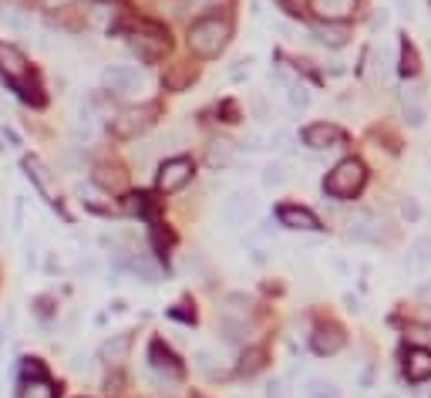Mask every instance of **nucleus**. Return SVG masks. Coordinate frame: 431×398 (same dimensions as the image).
<instances>
[{"mask_svg": "<svg viewBox=\"0 0 431 398\" xmlns=\"http://www.w3.org/2000/svg\"><path fill=\"white\" fill-rule=\"evenodd\" d=\"M277 216H280V227L286 229H300V233H317L320 229V220L303 206H280Z\"/></svg>", "mask_w": 431, "mask_h": 398, "instance_id": "10", "label": "nucleus"}, {"mask_svg": "<svg viewBox=\"0 0 431 398\" xmlns=\"http://www.w3.org/2000/svg\"><path fill=\"white\" fill-rule=\"evenodd\" d=\"M189 51L199 57H216L229 44V20L226 17H203L189 27Z\"/></svg>", "mask_w": 431, "mask_h": 398, "instance_id": "1", "label": "nucleus"}, {"mask_svg": "<svg viewBox=\"0 0 431 398\" xmlns=\"http://www.w3.org/2000/svg\"><path fill=\"white\" fill-rule=\"evenodd\" d=\"M24 169H27V176H31V179H34V186H38L41 192H44V196H51V183H48V172H44V166H41L38 159H24Z\"/></svg>", "mask_w": 431, "mask_h": 398, "instance_id": "25", "label": "nucleus"}, {"mask_svg": "<svg viewBox=\"0 0 431 398\" xmlns=\"http://www.w3.org/2000/svg\"><path fill=\"white\" fill-rule=\"evenodd\" d=\"M401 112H404V122H408L411 129H425L428 108H425V101L414 95V92H404V98H401Z\"/></svg>", "mask_w": 431, "mask_h": 398, "instance_id": "17", "label": "nucleus"}, {"mask_svg": "<svg viewBox=\"0 0 431 398\" xmlns=\"http://www.w3.org/2000/svg\"><path fill=\"white\" fill-rule=\"evenodd\" d=\"M129 44H131V51L142 57L145 64L162 61L166 51H169V38H166V31H162V27H152V24H145L142 31H135Z\"/></svg>", "mask_w": 431, "mask_h": 398, "instance_id": "4", "label": "nucleus"}, {"mask_svg": "<svg viewBox=\"0 0 431 398\" xmlns=\"http://www.w3.org/2000/svg\"><path fill=\"white\" fill-rule=\"evenodd\" d=\"M384 24H388V10H377V14H374V20H371V27H374V31H377V27H384Z\"/></svg>", "mask_w": 431, "mask_h": 398, "instance_id": "37", "label": "nucleus"}, {"mask_svg": "<svg viewBox=\"0 0 431 398\" xmlns=\"http://www.w3.org/2000/svg\"><path fill=\"white\" fill-rule=\"evenodd\" d=\"M431 266V236H418L411 247H408V257H404V270L411 277H421Z\"/></svg>", "mask_w": 431, "mask_h": 398, "instance_id": "13", "label": "nucleus"}, {"mask_svg": "<svg viewBox=\"0 0 431 398\" xmlns=\"http://www.w3.org/2000/svg\"><path fill=\"white\" fill-rule=\"evenodd\" d=\"M428 3H431V0H428Z\"/></svg>", "mask_w": 431, "mask_h": 398, "instance_id": "40", "label": "nucleus"}, {"mask_svg": "<svg viewBox=\"0 0 431 398\" xmlns=\"http://www.w3.org/2000/svg\"><path fill=\"white\" fill-rule=\"evenodd\" d=\"M189 179H192V159L175 155V159H166V162L159 166L155 186H159V192H179Z\"/></svg>", "mask_w": 431, "mask_h": 398, "instance_id": "7", "label": "nucleus"}, {"mask_svg": "<svg viewBox=\"0 0 431 398\" xmlns=\"http://www.w3.org/2000/svg\"><path fill=\"white\" fill-rule=\"evenodd\" d=\"M131 351V334H115L112 341L101 344V358L108 361V364H122V361L129 358Z\"/></svg>", "mask_w": 431, "mask_h": 398, "instance_id": "20", "label": "nucleus"}, {"mask_svg": "<svg viewBox=\"0 0 431 398\" xmlns=\"http://www.w3.org/2000/svg\"><path fill=\"white\" fill-rule=\"evenodd\" d=\"M233 159H236V152H233V145H229V142H223V138H219V142H212V145H209V166H212V169L233 166Z\"/></svg>", "mask_w": 431, "mask_h": 398, "instance_id": "23", "label": "nucleus"}, {"mask_svg": "<svg viewBox=\"0 0 431 398\" xmlns=\"http://www.w3.org/2000/svg\"><path fill=\"white\" fill-rule=\"evenodd\" d=\"M266 398H286V385L280 378L266 381Z\"/></svg>", "mask_w": 431, "mask_h": 398, "instance_id": "33", "label": "nucleus"}, {"mask_svg": "<svg viewBox=\"0 0 431 398\" xmlns=\"http://www.w3.org/2000/svg\"><path fill=\"white\" fill-rule=\"evenodd\" d=\"M303 145L314 152H327V149H340L344 145V132L330 122H314L303 129Z\"/></svg>", "mask_w": 431, "mask_h": 398, "instance_id": "9", "label": "nucleus"}, {"mask_svg": "<svg viewBox=\"0 0 431 398\" xmlns=\"http://www.w3.org/2000/svg\"><path fill=\"white\" fill-rule=\"evenodd\" d=\"M418 68H421V64H418V51H414L411 44H404V48H401V71H404V75H418Z\"/></svg>", "mask_w": 431, "mask_h": 398, "instance_id": "29", "label": "nucleus"}, {"mask_svg": "<svg viewBox=\"0 0 431 398\" xmlns=\"http://www.w3.org/2000/svg\"><path fill=\"white\" fill-rule=\"evenodd\" d=\"M149 358H152V368H155V371H162V375H169V378H179V371H182V368H179L175 355H172L162 341H152Z\"/></svg>", "mask_w": 431, "mask_h": 398, "instance_id": "16", "label": "nucleus"}, {"mask_svg": "<svg viewBox=\"0 0 431 398\" xmlns=\"http://www.w3.org/2000/svg\"><path fill=\"white\" fill-rule=\"evenodd\" d=\"M192 75H196V71H192L189 64H179L172 75H166V85H169V88H186L189 81H192Z\"/></svg>", "mask_w": 431, "mask_h": 398, "instance_id": "27", "label": "nucleus"}, {"mask_svg": "<svg viewBox=\"0 0 431 398\" xmlns=\"http://www.w3.org/2000/svg\"><path fill=\"white\" fill-rule=\"evenodd\" d=\"M219 331H223V338L229 344H243L246 341V324L240 318H233L229 311L223 314V321H219Z\"/></svg>", "mask_w": 431, "mask_h": 398, "instance_id": "21", "label": "nucleus"}, {"mask_svg": "<svg viewBox=\"0 0 431 398\" xmlns=\"http://www.w3.org/2000/svg\"><path fill=\"white\" fill-rule=\"evenodd\" d=\"M92 179H94V186H98V190H105V192L125 190V172L115 169V166H98Z\"/></svg>", "mask_w": 431, "mask_h": 398, "instance_id": "19", "label": "nucleus"}, {"mask_svg": "<svg viewBox=\"0 0 431 398\" xmlns=\"http://www.w3.org/2000/svg\"><path fill=\"white\" fill-rule=\"evenodd\" d=\"M196 368L206 371V375H216V358L209 351H196Z\"/></svg>", "mask_w": 431, "mask_h": 398, "instance_id": "32", "label": "nucleus"}, {"mask_svg": "<svg viewBox=\"0 0 431 398\" xmlns=\"http://www.w3.org/2000/svg\"><path fill=\"white\" fill-rule=\"evenodd\" d=\"M283 183H286V169H283L280 162H270V166L263 169V186L273 190V186H283Z\"/></svg>", "mask_w": 431, "mask_h": 398, "instance_id": "26", "label": "nucleus"}, {"mask_svg": "<svg viewBox=\"0 0 431 398\" xmlns=\"http://www.w3.org/2000/svg\"><path fill=\"white\" fill-rule=\"evenodd\" d=\"M263 358H266V355H263L260 348H253V351L243 358V364H240V375H253L256 368H263Z\"/></svg>", "mask_w": 431, "mask_h": 398, "instance_id": "30", "label": "nucleus"}, {"mask_svg": "<svg viewBox=\"0 0 431 398\" xmlns=\"http://www.w3.org/2000/svg\"><path fill=\"white\" fill-rule=\"evenodd\" d=\"M0 78H3L14 92H20L27 101L41 105L38 88H34V81H31V64H27V57L20 55L14 44H0Z\"/></svg>", "mask_w": 431, "mask_h": 398, "instance_id": "2", "label": "nucleus"}, {"mask_svg": "<svg viewBox=\"0 0 431 398\" xmlns=\"http://www.w3.org/2000/svg\"><path fill=\"white\" fill-rule=\"evenodd\" d=\"M0 17L7 20V24H10V27H17V31H27V27H31V24H27V20H24V17H17V14H14V10H3V14H0Z\"/></svg>", "mask_w": 431, "mask_h": 398, "instance_id": "35", "label": "nucleus"}, {"mask_svg": "<svg viewBox=\"0 0 431 398\" xmlns=\"http://www.w3.org/2000/svg\"><path fill=\"white\" fill-rule=\"evenodd\" d=\"M249 105H253V115H256V118H266V115H270V105H266V98L263 95H253L249 98Z\"/></svg>", "mask_w": 431, "mask_h": 398, "instance_id": "34", "label": "nucleus"}, {"mask_svg": "<svg viewBox=\"0 0 431 398\" xmlns=\"http://www.w3.org/2000/svg\"><path fill=\"white\" fill-rule=\"evenodd\" d=\"M354 3L357 0H310V10L320 20H344L354 14Z\"/></svg>", "mask_w": 431, "mask_h": 398, "instance_id": "14", "label": "nucleus"}, {"mask_svg": "<svg viewBox=\"0 0 431 398\" xmlns=\"http://www.w3.org/2000/svg\"><path fill=\"white\" fill-rule=\"evenodd\" d=\"M17 398H57V388L44 375H27L24 385H20Z\"/></svg>", "mask_w": 431, "mask_h": 398, "instance_id": "18", "label": "nucleus"}, {"mask_svg": "<svg viewBox=\"0 0 431 398\" xmlns=\"http://www.w3.org/2000/svg\"><path fill=\"white\" fill-rule=\"evenodd\" d=\"M344 304H347V311H360V304H357V297H351V294L344 297Z\"/></svg>", "mask_w": 431, "mask_h": 398, "instance_id": "38", "label": "nucleus"}, {"mask_svg": "<svg viewBox=\"0 0 431 398\" xmlns=\"http://www.w3.org/2000/svg\"><path fill=\"white\" fill-rule=\"evenodd\" d=\"M266 236H273V223H260L253 233V240H266Z\"/></svg>", "mask_w": 431, "mask_h": 398, "instance_id": "36", "label": "nucleus"}, {"mask_svg": "<svg viewBox=\"0 0 431 398\" xmlns=\"http://www.w3.org/2000/svg\"><path fill=\"white\" fill-rule=\"evenodd\" d=\"M404 378L421 385L431 378V351L428 348H411L408 358H404Z\"/></svg>", "mask_w": 431, "mask_h": 398, "instance_id": "12", "label": "nucleus"}, {"mask_svg": "<svg viewBox=\"0 0 431 398\" xmlns=\"http://www.w3.org/2000/svg\"><path fill=\"white\" fill-rule=\"evenodd\" d=\"M344 331H340L337 324H320L317 331H314V338H310V344H314V351L317 355H337L340 348H344Z\"/></svg>", "mask_w": 431, "mask_h": 398, "instance_id": "11", "label": "nucleus"}, {"mask_svg": "<svg viewBox=\"0 0 431 398\" xmlns=\"http://www.w3.org/2000/svg\"><path fill=\"white\" fill-rule=\"evenodd\" d=\"M414 398H431V392H425V388H418V392H414Z\"/></svg>", "mask_w": 431, "mask_h": 398, "instance_id": "39", "label": "nucleus"}, {"mask_svg": "<svg viewBox=\"0 0 431 398\" xmlns=\"http://www.w3.org/2000/svg\"><path fill=\"white\" fill-rule=\"evenodd\" d=\"M314 38L320 44H327V48H344L347 38H351V31L344 27V20H320L317 27H314Z\"/></svg>", "mask_w": 431, "mask_h": 398, "instance_id": "15", "label": "nucleus"}, {"mask_svg": "<svg viewBox=\"0 0 431 398\" xmlns=\"http://www.w3.org/2000/svg\"><path fill=\"white\" fill-rule=\"evenodd\" d=\"M397 213H401V220H404L408 227H418V223L425 220V209H421V199H418V196H404Z\"/></svg>", "mask_w": 431, "mask_h": 398, "instance_id": "24", "label": "nucleus"}, {"mask_svg": "<svg viewBox=\"0 0 431 398\" xmlns=\"http://www.w3.org/2000/svg\"><path fill=\"white\" fill-rule=\"evenodd\" d=\"M286 95H290V105H293V108H307V105H310V92H307L303 85H290Z\"/></svg>", "mask_w": 431, "mask_h": 398, "instance_id": "31", "label": "nucleus"}, {"mask_svg": "<svg viewBox=\"0 0 431 398\" xmlns=\"http://www.w3.org/2000/svg\"><path fill=\"white\" fill-rule=\"evenodd\" d=\"M364 179H367L364 162H357V159H344V162H337L334 169L327 172V179H323V192L334 196V199H351V196L360 192Z\"/></svg>", "mask_w": 431, "mask_h": 398, "instance_id": "3", "label": "nucleus"}, {"mask_svg": "<svg viewBox=\"0 0 431 398\" xmlns=\"http://www.w3.org/2000/svg\"><path fill=\"white\" fill-rule=\"evenodd\" d=\"M253 209H256V196H253L249 190H236L223 199L219 220H223L229 229H240V227H246V220L253 216Z\"/></svg>", "mask_w": 431, "mask_h": 398, "instance_id": "5", "label": "nucleus"}, {"mask_svg": "<svg viewBox=\"0 0 431 398\" xmlns=\"http://www.w3.org/2000/svg\"><path fill=\"white\" fill-rule=\"evenodd\" d=\"M303 398H340V388L327 378H310L303 385Z\"/></svg>", "mask_w": 431, "mask_h": 398, "instance_id": "22", "label": "nucleus"}, {"mask_svg": "<svg viewBox=\"0 0 431 398\" xmlns=\"http://www.w3.org/2000/svg\"><path fill=\"white\" fill-rule=\"evenodd\" d=\"M270 145L277 152H293V132L290 129H277V132L270 135Z\"/></svg>", "mask_w": 431, "mask_h": 398, "instance_id": "28", "label": "nucleus"}, {"mask_svg": "<svg viewBox=\"0 0 431 398\" xmlns=\"http://www.w3.org/2000/svg\"><path fill=\"white\" fill-rule=\"evenodd\" d=\"M105 88L112 92V95H135V92H142V75L129 68V64H112V68H105Z\"/></svg>", "mask_w": 431, "mask_h": 398, "instance_id": "8", "label": "nucleus"}, {"mask_svg": "<svg viewBox=\"0 0 431 398\" xmlns=\"http://www.w3.org/2000/svg\"><path fill=\"white\" fill-rule=\"evenodd\" d=\"M155 115H159V108H155V105L125 108L118 118H112V132L118 135V138H138V135H142L152 122H155Z\"/></svg>", "mask_w": 431, "mask_h": 398, "instance_id": "6", "label": "nucleus"}]
</instances>
